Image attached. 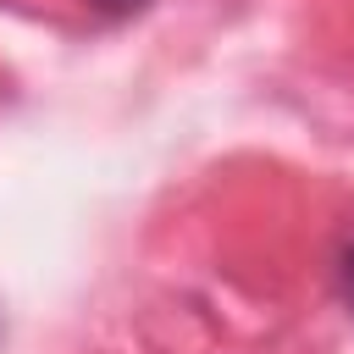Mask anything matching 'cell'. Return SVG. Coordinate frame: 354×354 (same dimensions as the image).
Segmentation results:
<instances>
[{
	"instance_id": "cell-1",
	"label": "cell",
	"mask_w": 354,
	"mask_h": 354,
	"mask_svg": "<svg viewBox=\"0 0 354 354\" xmlns=\"http://www.w3.org/2000/svg\"><path fill=\"white\" fill-rule=\"evenodd\" d=\"M88 11H100V17H133L144 0H83Z\"/></svg>"
},
{
	"instance_id": "cell-2",
	"label": "cell",
	"mask_w": 354,
	"mask_h": 354,
	"mask_svg": "<svg viewBox=\"0 0 354 354\" xmlns=\"http://www.w3.org/2000/svg\"><path fill=\"white\" fill-rule=\"evenodd\" d=\"M337 282H343V304L354 310V243L343 249V266H337Z\"/></svg>"
}]
</instances>
